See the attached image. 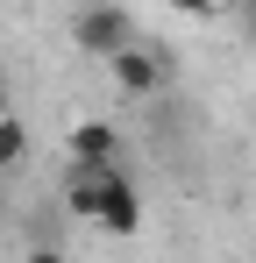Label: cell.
<instances>
[{
  "instance_id": "3",
  "label": "cell",
  "mask_w": 256,
  "mask_h": 263,
  "mask_svg": "<svg viewBox=\"0 0 256 263\" xmlns=\"http://www.w3.org/2000/svg\"><path fill=\"white\" fill-rule=\"evenodd\" d=\"M107 71H114V86L128 92V100H150V92L164 86V57L150 43H128V50H114L107 57Z\"/></svg>"
},
{
  "instance_id": "6",
  "label": "cell",
  "mask_w": 256,
  "mask_h": 263,
  "mask_svg": "<svg viewBox=\"0 0 256 263\" xmlns=\"http://www.w3.org/2000/svg\"><path fill=\"white\" fill-rule=\"evenodd\" d=\"M171 7H178V14H199V22H207V14H221L228 0H171Z\"/></svg>"
},
{
  "instance_id": "9",
  "label": "cell",
  "mask_w": 256,
  "mask_h": 263,
  "mask_svg": "<svg viewBox=\"0 0 256 263\" xmlns=\"http://www.w3.org/2000/svg\"><path fill=\"white\" fill-rule=\"evenodd\" d=\"M0 107H7V71H0Z\"/></svg>"
},
{
  "instance_id": "7",
  "label": "cell",
  "mask_w": 256,
  "mask_h": 263,
  "mask_svg": "<svg viewBox=\"0 0 256 263\" xmlns=\"http://www.w3.org/2000/svg\"><path fill=\"white\" fill-rule=\"evenodd\" d=\"M22 263H71L64 249H36V256H22Z\"/></svg>"
},
{
  "instance_id": "5",
  "label": "cell",
  "mask_w": 256,
  "mask_h": 263,
  "mask_svg": "<svg viewBox=\"0 0 256 263\" xmlns=\"http://www.w3.org/2000/svg\"><path fill=\"white\" fill-rule=\"evenodd\" d=\"M22 157H29V128L0 107V164H22Z\"/></svg>"
},
{
  "instance_id": "4",
  "label": "cell",
  "mask_w": 256,
  "mask_h": 263,
  "mask_svg": "<svg viewBox=\"0 0 256 263\" xmlns=\"http://www.w3.org/2000/svg\"><path fill=\"white\" fill-rule=\"evenodd\" d=\"M64 149H71V164L107 171V164H121V128L114 121H79V128L64 135Z\"/></svg>"
},
{
  "instance_id": "2",
  "label": "cell",
  "mask_w": 256,
  "mask_h": 263,
  "mask_svg": "<svg viewBox=\"0 0 256 263\" xmlns=\"http://www.w3.org/2000/svg\"><path fill=\"white\" fill-rule=\"evenodd\" d=\"M71 43L85 57H114V50L135 43V22H128V7H85L79 22H71Z\"/></svg>"
},
{
  "instance_id": "8",
  "label": "cell",
  "mask_w": 256,
  "mask_h": 263,
  "mask_svg": "<svg viewBox=\"0 0 256 263\" xmlns=\"http://www.w3.org/2000/svg\"><path fill=\"white\" fill-rule=\"evenodd\" d=\"M235 7H242V22H249V36H256V0H235Z\"/></svg>"
},
{
  "instance_id": "1",
  "label": "cell",
  "mask_w": 256,
  "mask_h": 263,
  "mask_svg": "<svg viewBox=\"0 0 256 263\" xmlns=\"http://www.w3.org/2000/svg\"><path fill=\"white\" fill-rule=\"evenodd\" d=\"M64 206L93 228H107V235H135L142 228V192L121 178V164H107V171H93V164H71L64 171Z\"/></svg>"
}]
</instances>
